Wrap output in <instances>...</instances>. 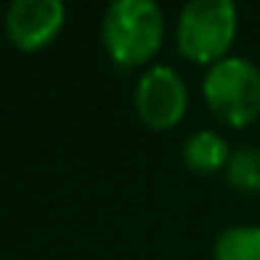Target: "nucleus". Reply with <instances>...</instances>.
<instances>
[{"label": "nucleus", "instance_id": "7ed1b4c3", "mask_svg": "<svg viewBox=\"0 0 260 260\" xmlns=\"http://www.w3.org/2000/svg\"><path fill=\"white\" fill-rule=\"evenodd\" d=\"M238 31V9L232 0H190L179 12L176 45L193 62H221Z\"/></svg>", "mask_w": 260, "mask_h": 260}, {"label": "nucleus", "instance_id": "6e6552de", "mask_svg": "<svg viewBox=\"0 0 260 260\" xmlns=\"http://www.w3.org/2000/svg\"><path fill=\"white\" fill-rule=\"evenodd\" d=\"M226 182L241 193H260V148L243 146L226 162Z\"/></svg>", "mask_w": 260, "mask_h": 260}, {"label": "nucleus", "instance_id": "0eeeda50", "mask_svg": "<svg viewBox=\"0 0 260 260\" xmlns=\"http://www.w3.org/2000/svg\"><path fill=\"white\" fill-rule=\"evenodd\" d=\"M213 260H260V226L235 224L218 232Z\"/></svg>", "mask_w": 260, "mask_h": 260}, {"label": "nucleus", "instance_id": "20e7f679", "mask_svg": "<svg viewBox=\"0 0 260 260\" xmlns=\"http://www.w3.org/2000/svg\"><path fill=\"white\" fill-rule=\"evenodd\" d=\"M135 109L148 129H171L185 118L187 87L168 64H154L135 87Z\"/></svg>", "mask_w": 260, "mask_h": 260}, {"label": "nucleus", "instance_id": "f03ea898", "mask_svg": "<svg viewBox=\"0 0 260 260\" xmlns=\"http://www.w3.org/2000/svg\"><path fill=\"white\" fill-rule=\"evenodd\" d=\"M204 101L226 126H249L260 115V68L246 56H224L210 64Z\"/></svg>", "mask_w": 260, "mask_h": 260}, {"label": "nucleus", "instance_id": "39448f33", "mask_svg": "<svg viewBox=\"0 0 260 260\" xmlns=\"http://www.w3.org/2000/svg\"><path fill=\"white\" fill-rule=\"evenodd\" d=\"M62 0H14L6 9V34L20 51L45 48L64 25Z\"/></svg>", "mask_w": 260, "mask_h": 260}, {"label": "nucleus", "instance_id": "f257e3e1", "mask_svg": "<svg viewBox=\"0 0 260 260\" xmlns=\"http://www.w3.org/2000/svg\"><path fill=\"white\" fill-rule=\"evenodd\" d=\"M165 14L154 0H112L101 20V40L120 68L143 64L159 51Z\"/></svg>", "mask_w": 260, "mask_h": 260}, {"label": "nucleus", "instance_id": "423d86ee", "mask_svg": "<svg viewBox=\"0 0 260 260\" xmlns=\"http://www.w3.org/2000/svg\"><path fill=\"white\" fill-rule=\"evenodd\" d=\"M182 157H185V165L190 171H196V174H210V171L226 168L232 151H230V143H226L218 132L199 129L185 140Z\"/></svg>", "mask_w": 260, "mask_h": 260}]
</instances>
